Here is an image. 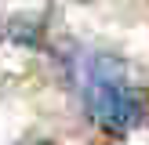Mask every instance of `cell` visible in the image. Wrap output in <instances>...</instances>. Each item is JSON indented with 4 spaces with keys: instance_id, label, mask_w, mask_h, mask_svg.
Returning a JSON list of instances; mask_svg holds the SVG:
<instances>
[{
    "instance_id": "cell-1",
    "label": "cell",
    "mask_w": 149,
    "mask_h": 145,
    "mask_svg": "<svg viewBox=\"0 0 149 145\" xmlns=\"http://www.w3.org/2000/svg\"><path fill=\"white\" fill-rule=\"evenodd\" d=\"M77 84L87 113L98 127L124 134L142 120V98L127 69L109 55H84L77 62Z\"/></svg>"
}]
</instances>
